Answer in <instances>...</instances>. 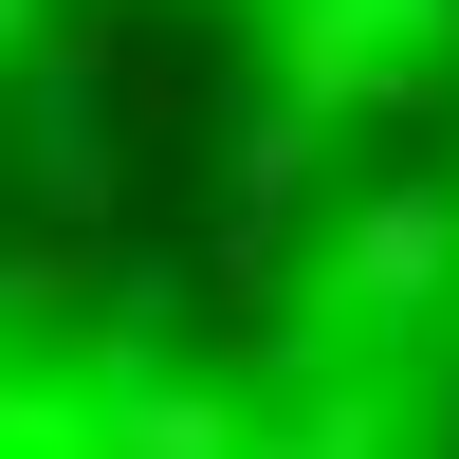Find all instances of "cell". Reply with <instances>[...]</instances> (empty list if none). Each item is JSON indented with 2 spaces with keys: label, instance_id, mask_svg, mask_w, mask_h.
Masks as SVG:
<instances>
[{
  "label": "cell",
  "instance_id": "6da1fadb",
  "mask_svg": "<svg viewBox=\"0 0 459 459\" xmlns=\"http://www.w3.org/2000/svg\"><path fill=\"white\" fill-rule=\"evenodd\" d=\"M0 459H459V0H0Z\"/></svg>",
  "mask_w": 459,
  "mask_h": 459
}]
</instances>
